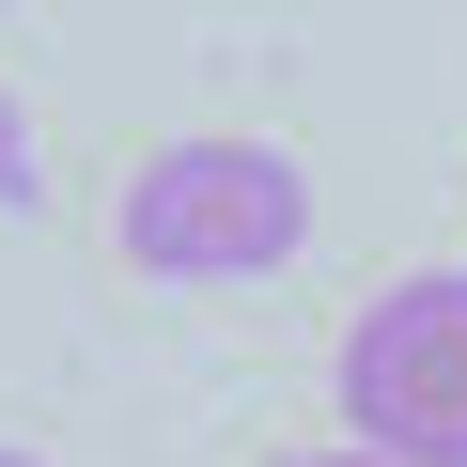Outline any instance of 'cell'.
Masks as SVG:
<instances>
[{"label":"cell","mask_w":467,"mask_h":467,"mask_svg":"<svg viewBox=\"0 0 467 467\" xmlns=\"http://www.w3.org/2000/svg\"><path fill=\"white\" fill-rule=\"evenodd\" d=\"M125 265L140 281H281L312 250V156L281 140H156L125 171Z\"/></svg>","instance_id":"1"},{"label":"cell","mask_w":467,"mask_h":467,"mask_svg":"<svg viewBox=\"0 0 467 467\" xmlns=\"http://www.w3.org/2000/svg\"><path fill=\"white\" fill-rule=\"evenodd\" d=\"M343 420L374 467H467V265H405L343 327Z\"/></svg>","instance_id":"2"},{"label":"cell","mask_w":467,"mask_h":467,"mask_svg":"<svg viewBox=\"0 0 467 467\" xmlns=\"http://www.w3.org/2000/svg\"><path fill=\"white\" fill-rule=\"evenodd\" d=\"M32 202H47V171H32V109L0 94V218H32Z\"/></svg>","instance_id":"3"},{"label":"cell","mask_w":467,"mask_h":467,"mask_svg":"<svg viewBox=\"0 0 467 467\" xmlns=\"http://www.w3.org/2000/svg\"><path fill=\"white\" fill-rule=\"evenodd\" d=\"M312 467H374V451H312Z\"/></svg>","instance_id":"4"},{"label":"cell","mask_w":467,"mask_h":467,"mask_svg":"<svg viewBox=\"0 0 467 467\" xmlns=\"http://www.w3.org/2000/svg\"><path fill=\"white\" fill-rule=\"evenodd\" d=\"M0 467H32V451H0Z\"/></svg>","instance_id":"5"}]
</instances>
